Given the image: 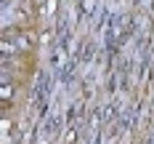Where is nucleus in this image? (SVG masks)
Listing matches in <instances>:
<instances>
[{"label": "nucleus", "mask_w": 154, "mask_h": 144, "mask_svg": "<svg viewBox=\"0 0 154 144\" xmlns=\"http://www.w3.org/2000/svg\"><path fill=\"white\" fill-rule=\"evenodd\" d=\"M11 96H14V85H11V83H3V104H5V107L11 104Z\"/></svg>", "instance_id": "3"}, {"label": "nucleus", "mask_w": 154, "mask_h": 144, "mask_svg": "<svg viewBox=\"0 0 154 144\" xmlns=\"http://www.w3.org/2000/svg\"><path fill=\"white\" fill-rule=\"evenodd\" d=\"M114 115V104H109L106 110H104V123H109V117Z\"/></svg>", "instance_id": "4"}, {"label": "nucleus", "mask_w": 154, "mask_h": 144, "mask_svg": "<svg viewBox=\"0 0 154 144\" xmlns=\"http://www.w3.org/2000/svg\"><path fill=\"white\" fill-rule=\"evenodd\" d=\"M0 48H3V67H8V62H11V56H16L21 48L16 46V40H11V37H3V43H0Z\"/></svg>", "instance_id": "1"}, {"label": "nucleus", "mask_w": 154, "mask_h": 144, "mask_svg": "<svg viewBox=\"0 0 154 144\" xmlns=\"http://www.w3.org/2000/svg\"><path fill=\"white\" fill-rule=\"evenodd\" d=\"M75 136H77V131H69V133H66V144H72V142H75Z\"/></svg>", "instance_id": "5"}, {"label": "nucleus", "mask_w": 154, "mask_h": 144, "mask_svg": "<svg viewBox=\"0 0 154 144\" xmlns=\"http://www.w3.org/2000/svg\"><path fill=\"white\" fill-rule=\"evenodd\" d=\"M16 46L21 48V51L32 48L35 46V32H19V35H16Z\"/></svg>", "instance_id": "2"}]
</instances>
